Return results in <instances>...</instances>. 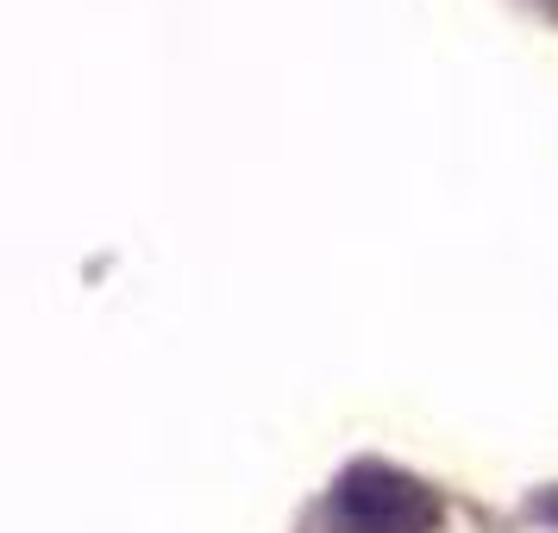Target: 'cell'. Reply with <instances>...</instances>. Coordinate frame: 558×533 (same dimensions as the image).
<instances>
[{
    "label": "cell",
    "mask_w": 558,
    "mask_h": 533,
    "mask_svg": "<svg viewBox=\"0 0 558 533\" xmlns=\"http://www.w3.org/2000/svg\"><path fill=\"white\" fill-rule=\"evenodd\" d=\"M332 521L339 533H433L439 496L396 464H352L332 483Z\"/></svg>",
    "instance_id": "obj_1"
}]
</instances>
